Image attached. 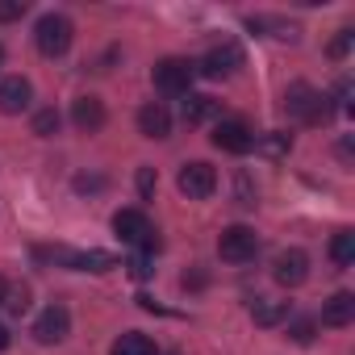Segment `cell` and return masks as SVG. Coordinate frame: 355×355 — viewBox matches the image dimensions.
Here are the masks:
<instances>
[{
    "label": "cell",
    "mask_w": 355,
    "mask_h": 355,
    "mask_svg": "<svg viewBox=\"0 0 355 355\" xmlns=\"http://www.w3.org/2000/svg\"><path fill=\"white\" fill-rule=\"evenodd\" d=\"M355 322V297L351 293H334L330 301H322V326H351Z\"/></svg>",
    "instance_id": "14"
},
{
    "label": "cell",
    "mask_w": 355,
    "mask_h": 355,
    "mask_svg": "<svg viewBox=\"0 0 355 355\" xmlns=\"http://www.w3.org/2000/svg\"><path fill=\"white\" fill-rule=\"evenodd\" d=\"M59 121H63L59 109H38L34 113V134L38 138H51V134H59Z\"/></svg>",
    "instance_id": "20"
},
{
    "label": "cell",
    "mask_w": 355,
    "mask_h": 355,
    "mask_svg": "<svg viewBox=\"0 0 355 355\" xmlns=\"http://www.w3.org/2000/svg\"><path fill=\"white\" fill-rule=\"evenodd\" d=\"M155 189H159L155 167H138V197H142V201H150V197H155Z\"/></svg>",
    "instance_id": "25"
},
{
    "label": "cell",
    "mask_w": 355,
    "mask_h": 355,
    "mask_svg": "<svg viewBox=\"0 0 355 355\" xmlns=\"http://www.w3.org/2000/svg\"><path fill=\"white\" fill-rule=\"evenodd\" d=\"M251 318H255V326H280V322H288V301L259 297V301L251 305Z\"/></svg>",
    "instance_id": "15"
},
{
    "label": "cell",
    "mask_w": 355,
    "mask_h": 355,
    "mask_svg": "<svg viewBox=\"0 0 355 355\" xmlns=\"http://www.w3.org/2000/svg\"><path fill=\"white\" fill-rule=\"evenodd\" d=\"M234 197H239L243 209H255V189H251V180H247V171L234 175Z\"/></svg>",
    "instance_id": "23"
},
{
    "label": "cell",
    "mask_w": 355,
    "mask_h": 355,
    "mask_svg": "<svg viewBox=\"0 0 355 355\" xmlns=\"http://www.w3.org/2000/svg\"><path fill=\"white\" fill-rule=\"evenodd\" d=\"M138 130H142V138H167V134H171V113H167V105H159V101L142 105V109H138Z\"/></svg>",
    "instance_id": "13"
},
{
    "label": "cell",
    "mask_w": 355,
    "mask_h": 355,
    "mask_svg": "<svg viewBox=\"0 0 355 355\" xmlns=\"http://www.w3.org/2000/svg\"><path fill=\"white\" fill-rule=\"evenodd\" d=\"M184 121L189 125H201V121H209L214 113H218V101L214 96H197V92H184Z\"/></svg>",
    "instance_id": "16"
},
{
    "label": "cell",
    "mask_w": 355,
    "mask_h": 355,
    "mask_svg": "<svg viewBox=\"0 0 355 355\" xmlns=\"http://www.w3.org/2000/svg\"><path fill=\"white\" fill-rule=\"evenodd\" d=\"M288 146H293V138H288V134H280V130H272L268 138H259V150H263V155H272V159L288 155Z\"/></svg>",
    "instance_id": "22"
},
{
    "label": "cell",
    "mask_w": 355,
    "mask_h": 355,
    "mask_svg": "<svg viewBox=\"0 0 355 355\" xmlns=\"http://www.w3.org/2000/svg\"><path fill=\"white\" fill-rule=\"evenodd\" d=\"M0 59H5V51H0Z\"/></svg>",
    "instance_id": "31"
},
{
    "label": "cell",
    "mask_w": 355,
    "mask_h": 355,
    "mask_svg": "<svg viewBox=\"0 0 355 355\" xmlns=\"http://www.w3.org/2000/svg\"><path fill=\"white\" fill-rule=\"evenodd\" d=\"M109 355H159L155 351V343L146 338V334H138V330H125L117 343H113V351Z\"/></svg>",
    "instance_id": "17"
},
{
    "label": "cell",
    "mask_w": 355,
    "mask_h": 355,
    "mask_svg": "<svg viewBox=\"0 0 355 355\" xmlns=\"http://www.w3.org/2000/svg\"><path fill=\"white\" fill-rule=\"evenodd\" d=\"M5 297H9V280L0 276V305H5Z\"/></svg>",
    "instance_id": "29"
},
{
    "label": "cell",
    "mask_w": 355,
    "mask_h": 355,
    "mask_svg": "<svg viewBox=\"0 0 355 355\" xmlns=\"http://www.w3.org/2000/svg\"><path fill=\"white\" fill-rule=\"evenodd\" d=\"M76 272H113L117 268V259L109 255V251H76V263H71Z\"/></svg>",
    "instance_id": "19"
},
{
    "label": "cell",
    "mask_w": 355,
    "mask_h": 355,
    "mask_svg": "<svg viewBox=\"0 0 355 355\" xmlns=\"http://www.w3.org/2000/svg\"><path fill=\"white\" fill-rule=\"evenodd\" d=\"M34 101V84L26 76H9V80H0V113H26Z\"/></svg>",
    "instance_id": "10"
},
{
    "label": "cell",
    "mask_w": 355,
    "mask_h": 355,
    "mask_svg": "<svg viewBox=\"0 0 355 355\" xmlns=\"http://www.w3.org/2000/svg\"><path fill=\"white\" fill-rule=\"evenodd\" d=\"M5 305H9V313H26L30 309V288H9V297H5Z\"/></svg>",
    "instance_id": "26"
},
{
    "label": "cell",
    "mask_w": 355,
    "mask_h": 355,
    "mask_svg": "<svg viewBox=\"0 0 355 355\" xmlns=\"http://www.w3.org/2000/svg\"><path fill=\"white\" fill-rule=\"evenodd\" d=\"M284 113L288 117H297V121H305V125H326L330 117H334V105H330V96H322L313 84H288V92H284Z\"/></svg>",
    "instance_id": "1"
},
{
    "label": "cell",
    "mask_w": 355,
    "mask_h": 355,
    "mask_svg": "<svg viewBox=\"0 0 355 355\" xmlns=\"http://www.w3.org/2000/svg\"><path fill=\"white\" fill-rule=\"evenodd\" d=\"M243 67V51L234 46V42H222V46H214L201 63H197V71L201 76H209V80H230L234 71Z\"/></svg>",
    "instance_id": "7"
},
{
    "label": "cell",
    "mask_w": 355,
    "mask_h": 355,
    "mask_svg": "<svg viewBox=\"0 0 355 355\" xmlns=\"http://www.w3.org/2000/svg\"><path fill=\"white\" fill-rule=\"evenodd\" d=\"M5 347H9V330H5V326H0V351H5Z\"/></svg>",
    "instance_id": "30"
},
{
    "label": "cell",
    "mask_w": 355,
    "mask_h": 355,
    "mask_svg": "<svg viewBox=\"0 0 355 355\" xmlns=\"http://www.w3.org/2000/svg\"><path fill=\"white\" fill-rule=\"evenodd\" d=\"M351 38H355V34H351V30H338V38H334V42H330V59H343V55H347V51H351Z\"/></svg>",
    "instance_id": "27"
},
{
    "label": "cell",
    "mask_w": 355,
    "mask_h": 355,
    "mask_svg": "<svg viewBox=\"0 0 355 355\" xmlns=\"http://www.w3.org/2000/svg\"><path fill=\"white\" fill-rule=\"evenodd\" d=\"M330 259H334L338 268H351V263H355V230H338V234L330 239Z\"/></svg>",
    "instance_id": "18"
},
{
    "label": "cell",
    "mask_w": 355,
    "mask_h": 355,
    "mask_svg": "<svg viewBox=\"0 0 355 355\" xmlns=\"http://www.w3.org/2000/svg\"><path fill=\"white\" fill-rule=\"evenodd\" d=\"M193 76H197V63H189V59H163V63H155V71H150L155 88L167 92V96H184V92L193 88Z\"/></svg>",
    "instance_id": "4"
},
{
    "label": "cell",
    "mask_w": 355,
    "mask_h": 355,
    "mask_svg": "<svg viewBox=\"0 0 355 355\" xmlns=\"http://www.w3.org/2000/svg\"><path fill=\"white\" fill-rule=\"evenodd\" d=\"M272 276H276V284H284V288L305 284V280H309V255H305L301 247L280 251V255H276V263H272Z\"/></svg>",
    "instance_id": "8"
},
{
    "label": "cell",
    "mask_w": 355,
    "mask_h": 355,
    "mask_svg": "<svg viewBox=\"0 0 355 355\" xmlns=\"http://www.w3.org/2000/svg\"><path fill=\"white\" fill-rule=\"evenodd\" d=\"M180 193L189 197V201H205V197H214V189H218V171L209 167V163H201V159H193V163H184L180 167Z\"/></svg>",
    "instance_id": "5"
},
{
    "label": "cell",
    "mask_w": 355,
    "mask_h": 355,
    "mask_svg": "<svg viewBox=\"0 0 355 355\" xmlns=\"http://www.w3.org/2000/svg\"><path fill=\"white\" fill-rule=\"evenodd\" d=\"M313 334H318V322H313V318H293V322H288V338H293V343L309 347Z\"/></svg>",
    "instance_id": "21"
},
{
    "label": "cell",
    "mask_w": 355,
    "mask_h": 355,
    "mask_svg": "<svg viewBox=\"0 0 355 355\" xmlns=\"http://www.w3.org/2000/svg\"><path fill=\"white\" fill-rule=\"evenodd\" d=\"M214 146L226 150V155H247L255 146V134L243 125V121H218L214 125Z\"/></svg>",
    "instance_id": "9"
},
{
    "label": "cell",
    "mask_w": 355,
    "mask_h": 355,
    "mask_svg": "<svg viewBox=\"0 0 355 355\" xmlns=\"http://www.w3.org/2000/svg\"><path fill=\"white\" fill-rule=\"evenodd\" d=\"M171 355H175V351H171Z\"/></svg>",
    "instance_id": "32"
},
{
    "label": "cell",
    "mask_w": 355,
    "mask_h": 355,
    "mask_svg": "<svg viewBox=\"0 0 355 355\" xmlns=\"http://www.w3.org/2000/svg\"><path fill=\"white\" fill-rule=\"evenodd\" d=\"M67 330H71V313H67V305H46L42 313H38V322H34V338L42 343V347H55V343H63L67 338Z\"/></svg>",
    "instance_id": "6"
},
{
    "label": "cell",
    "mask_w": 355,
    "mask_h": 355,
    "mask_svg": "<svg viewBox=\"0 0 355 355\" xmlns=\"http://www.w3.org/2000/svg\"><path fill=\"white\" fill-rule=\"evenodd\" d=\"M218 255L226 263H251L259 255V234L251 226H226L218 234Z\"/></svg>",
    "instance_id": "3"
},
{
    "label": "cell",
    "mask_w": 355,
    "mask_h": 355,
    "mask_svg": "<svg viewBox=\"0 0 355 355\" xmlns=\"http://www.w3.org/2000/svg\"><path fill=\"white\" fill-rule=\"evenodd\" d=\"M71 121H76V130L96 134V130L105 125V101H101V96H80V101L71 105Z\"/></svg>",
    "instance_id": "12"
},
{
    "label": "cell",
    "mask_w": 355,
    "mask_h": 355,
    "mask_svg": "<svg viewBox=\"0 0 355 355\" xmlns=\"http://www.w3.org/2000/svg\"><path fill=\"white\" fill-rule=\"evenodd\" d=\"M113 230H117V239H121V243L142 247V239L150 234V222H146V214H142V209H117V214H113Z\"/></svg>",
    "instance_id": "11"
},
{
    "label": "cell",
    "mask_w": 355,
    "mask_h": 355,
    "mask_svg": "<svg viewBox=\"0 0 355 355\" xmlns=\"http://www.w3.org/2000/svg\"><path fill=\"white\" fill-rule=\"evenodd\" d=\"M71 38H76V30H71V21H67L63 13H46V17L34 26V42H38V51H42L46 59H59V55H67Z\"/></svg>",
    "instance_id": "2"
},
{
    "label": "cell",
    "mask_w": 355,
    "mask_h": 355,
    "mask_svg": "<svg viewBox=\"0 0 355 355\" xmlns=\"http://www.w3.org/2000/svg\"><path fill=\"white\" fill-rule=\"evenodd\" d=\"M30 13V0H0V21H21Z\"/></svg>",
    "instance_id": "24"
},
{
    "label": "cell",
    "mask_w": 355,
    "mask_h": 355,
    "mask_svg": "<svg viewBox=\"0 0 355 355\" xmlns=\"http://www.w3.org/2000/svg\"><path fill=\"white\" fill-rule=\"evenodd\" d=\"M125 268H130V276H134V280H146V276H150V272H155V268H150V263H146V255H134V259H130V263H125Z\"/></svg>",
    "instance_id": "28"
}]
</instances>
